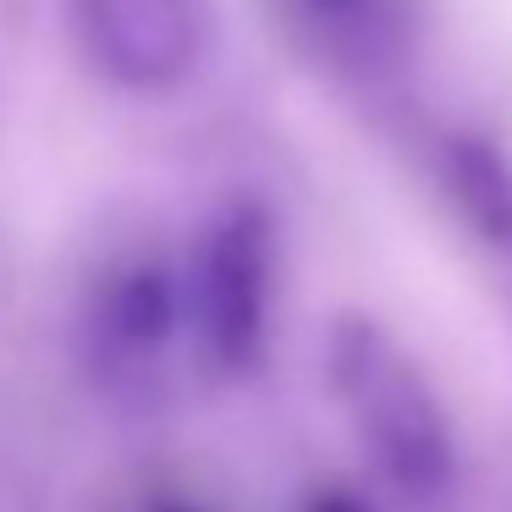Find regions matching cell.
<instances>
[{
  "label": "cell",
  "mask_w": 512,
  "mask_h": 512,
  "mask_svg": "<svg viewBox=\"0 0 512 512\" xmlns=\"http://www.w3.org/2000/svg\"><path fill=\"white\" fill-rule=\"evenodd\" d=\"M331 380L353 413L375 463L413 496H435L452 479V435L419 369L397 353L380 325L336 320L331 331Z\"/></svg>",
  "instance_id": "obj_1"
},
{
  "label": "cell",
  "mask_w": 512,
  "mask_h": 512,
  "mask_svg": "<svg viewBox=\"0 0 512 512\" xmlns=\"http://www.w3.org/2000/svg\"><path fill=\"white\" fill-rule=\"evenodd\" d=\"M270 287H276V237L265 210L232 204L210 221L188 281L199 342L221 369H248L259 358L270 325Z\"/></svg>",
  "instance_id": "obj_2"
},
{
  "label": "cell",
  "mask_w": 512,
  "mask_h": 512,
  "mask_svg": "<svg viewBox=\"0 0 512 512\" xmlns=\"http://www.w3.org/2000/svg\"><path fill=\"white\" fill-rule=\"evenodd\" d=\"M78 56L105 83L160 94L193 78L210 45V0H67Z\"/></svg>",
  "instance_id": "obj_3"
},
{
  "label": "cell",
  "mask_w": 512,
  "mask_h": 512,
  "mask_svg": "<svg viewBox=\"0 0 512 512\" xmlns=\"http://www.w3.org/2000/svg\"><path fill=\"white\" fill-rule=\"evenodd\" d=\"M177 320H182V287L171 276V265L155 254H133L122 265H111L89 303L94 353L116 369L149 364L171 342Z\"/></svg>",
  "instance_id": "obj_4"
},
{
  "label": "cell",
  "mask_w": 512,
  "mask_h": 512,
  "mask_svg": "<svg viewBox=\"0 0 512 512\" xmlns=\"http://www.w3.org/2000/svg\"><path fill=\"white\" fill-rule=\"evenodd\" d=\"M452 188H457V204L468 210V221L490 243H512V182H507L496 155L463 144L452 155Z\"/></svg>",
  "instance_id": "obj_5"
},
{
  "label": "cell",
  "mask_w": 512,
  "mask_h": 512,
  "mask_svg": "<svg viewBox=\"0 0 512 512\" xmlns=\"http://www.w3.org/2000/svg\"><path fill=\"white\" fill-rule=\"evenodd\" d=\"M303 512H369L358 496H347V490H314L309 501H303Z\"/></svg>",
  "instance_id": "obj_6"
},
{
  "label": "cell",
  "mask_w": 512,
  "mask_h": 512,
  "mask_svg": "<svg viewBox=\"0 0 512 512\" xmlns=\"http://www.w3.org/2000/svg\"><path fill=\"white\" fill-rule=\"evenodd\" d=\"M144 512H204V507H193V501H177V496H160V501H149Z\"/></svg>",
  "instance_id": "obj_7"
},
{
  "label": "cell",
  "mask_w": 512,
  "mask_h": 512,
  "mask_svg": "<svg viewBox=\"0 0 512 512\" xmlns=\"http://www.w3.org/2000/svg\"><path fill=\"white\" fill-rule=\"evenodd\" d=\"M309 6H320V12H347V6H358V0H309Z\"/></svg>",
  "instance_id": "obj_8"
}]
</instances>
